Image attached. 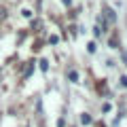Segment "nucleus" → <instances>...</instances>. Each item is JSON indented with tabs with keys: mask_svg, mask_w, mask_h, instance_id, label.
Masks as SVG:
<instances>
[{
	"mask_svg": "<svg viewBox=\"0 0 127 127\" xmlns=\"http://www.w3.org/2000/svg\"><path fill=\"white\" fill-rule=\"evenodd\" d=\"M81 123H83V125H89V123H91V117H89V114H83V117H81Z\"/></svg>",
	"mask_w": 127,
	"mask_h": 127,
	"instance_id": "4",
	"label": "nucleus"
},
{
	"mask_svg": "<svg viewBox=\"0 0 127 127\" xmlns=\"http://www.w3.org/2000/svg\"><path fill=\"white\" fill-rule=\"evenodd\" d=\"M38 28H40V21H34V23H32V30H36V32H38Z\"/></svg>",
	"mask_w": 127,
	"mask_h": 127,
	"instance_id": "8",
	"label": "nucleus"
},
{
	"mask_svg": "<svg viewBox=\"0 0 127 127\" xmlns=\"http://www.w3.org/2000/svg\"><path fill=\"white\" fill-rule=\"evenodd\" d=\"M93 34H95V36H102V28H100V26L93 28Z\"/></svg>",
	"mask_w": 127,
	"mask_h": 127,
	"instance_id": "6",
	"label": "nucleus"
},
{
	"mask_svg": "<svg viewBox=\"0 0 127 127\" xmlns=\"http://www.w3.org/2000/svg\"><path fill=\"white\" fill-rule=\"evenodd\" d=\"M106 19H108L110 23L117 21V15H114V11H112V9H106Z\"/></svg>",
	"mask_w": 127,
	"mask_h": 127,
	"instance_id": "1",
	"label": "nucleus"
},
{
	"mask_svg": "<svg viewBox=\"0 0 127 127\" xmlns=\"http://www.w3.org/2000/svg\"><path fill=\"white\" fill-rule=\"evenodd\" d=\"M49 42H51V45H57L59 38H57V36H51V38H49Z\"/></svg>",
	"mask_w": 127,
	"mask_h": 127,
	"instance_id": "7",
	"label": "nucleus"
},
{
	"mask_svg": "<svg viewBox=\"0 0 127 127\" xmlns=\"http://www.w3.org/2000/svg\"><path fill=\"white\" fill-rule=\"evenodd\" d=\"M87 49H89V53H95V49H97V45H95V42H89V45H87Z\"/></svg>",
	"mask_w": 127,
	"mask_h": 127,
	"instance_id": "5",
	"label": "nucleus"
},
{
	"mask_svg": "<svg viewBox=\"0 0 127 127\" xmlns=\"http://www.w3.org/2000/svg\"><path fill=\"white\" fill-rule=\"evenodd\" d=\"M123 62H125V64H127V53H123Z\"/></svg>",
	"mask_w": 127,
	"mask_h": 127,
	"instance_id": "11",
	"label": "nucleus"
},
{
	"mask_svg": "<svg viewBox=\"0 0 127 127\" xmlns=\"http://www.w3.org/2000/svg\"><path fill=\"white\" fill-rule=\"evenodd\" d=\"M121 85H123V87H127V76H121Z\"/></svg>",
	"mask_w": 127,
	"mask_h": 127,
	"instance_id": "10",
	"label": "nucleus"
},
{
	"mask_svg": "<svg viewBox=\"0 0 127 127\" xmlns=\"http://www.w3.org/2000/svg\"><path fill=\"white\" fill-rule=\"evenodd\" d=\"M21 13H23V17H32V11H28V9H23Z\"/></svg>",
	"mask_w": 127,
	"mask_h": 127,
	"instance_id": "9",
	"label": "nucleus"
},
{
	"mask_svg": "<svg viewBox=\"0 0 127 127\" xmlns=\"http://www.w3.org/2000/svg\"><path fill=\"white\" fill-rule=\"evenodd\" d=\"M38 64H40V70H42V72H47V70H49V62H47V59H40Z\"/></svg>",
	"mask_w": 127,
	"mask_h": 127,
	"instance_id": "3",
	"label": "nucleus"
},
{
	"mask_svg": "<svg viewBox=\"0 0 127 127\" xmlns=\"http://www.w3.org/2000/svg\"><path fill=\"white\" fill-rule=\"evenodd\" d=\"M68 78H70L72 83H76V81H78V72H76V70H70V72H68Z\"/></svg>",
	"mask_w": 127,
	"mask_h": 127,
	"instance_id": "2",
	"label": "nucleus"
}]
</instances>
